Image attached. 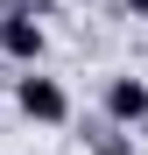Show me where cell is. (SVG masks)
<instances>
[{
	"label": "cell",
	"mask_w": 148,
	"mask_h": 155,
	"mask_svg": "<svg viewBox=\"0 0 148 155\" xmlns=\"http://www.w3.org/2000/svg\"><path fill=\"white\" fill-rule=\"evenodd\" d=\"M120 7H127V14H141V21H148V0H120Z\"/></svg>",
	"instance_id": "obj_6"
},
{
	"label": "cell",
	"mask_w": 148,
	"mask_h": 155,
	"mask_svg": "<svg viewBox=\"0 0 148 155\" xmlns=\"http://www.w3.org/2000/svg\"><path fill=\"white\" fill-rule=\"evenodd\" d=\"M106 120L148 127V78H106Z\"/></svg>",
	"instance_id": "obj_3"
},
{
	"label": "cell",
	"mask_w": 148,
	"mask_h": 155,
	"mask_svg": "<svg viewBox=\"0 0 148 155\" xmlns=\"http://www.w3.org/2000/svg\"><path fill=\"white\" fill-rule=\"evenodd\" d=\"M92 155H134V141H127V127L120 120H85V134H78Z\"/></svg>",
	"instance_id": "obj_4"
},
{
	"label": "cell",
	"mask_w": 148,
	"mask_h": 155,
	"mask_svg": "<svg viewBox=\"0 0 148 155\" xmlns=\"http://www.w3.org/2000/svg\"><path fill=\"white\" fill-rule=\"evenodd\" d=\"M42 49H49V28H42V14L0 7V57H7V64H42Z\"/></svg>",
	"instance_id": "obj_2"
},
{
	"label": "cell",
	"mask_w": 148,
	"mask_h": 155,
	"mask_svg": "<svg viewBox=\"0 0 148 155\" xmlns=\"http://www.w3.org/2000/svg\"><path fill=\"white\" fill-rule=\"evenodd\" d=\"M14 106L28 113V120H42V127H64V120H71V92L28 64V78H14Z\"/></svg>",
	"instance_id": "obj_1"
},
{
	"label": "cell",
	"mask_w": 148,
	"mask_h": 155,
	"mask_svg": "<svg viewBox=\"0 0 148 155\" xmlns=\"http://www.w3.org/2000/svg\"><path fill=\"white\" fill-rule=\"evenodd\" d=\"M0 7H21V14H42V21H49V14H57V0H0Z\"/></svg>",
	"instance_id": "obj_5"
}]
</instances>
